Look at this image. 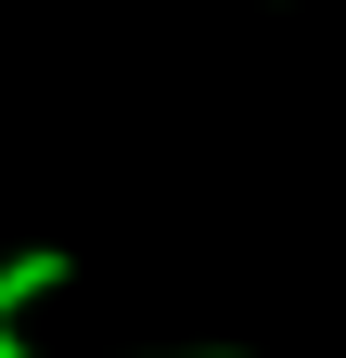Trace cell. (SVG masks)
<instances>
[{
	"label": "cell",
	"instance_id": "6da1fadb",
	"mask_svg": "<svg viewBox=\"0 0 346 358\" xmlns=\"http://www.w3.org/2000/svg\"><path fill=\"white\" fill-rule=\"evenodd\" d=\"M64 282H77V256H64V243H26V256H0V307H13V320H26L39 294H64Z\"/></svg>",
	"mask_w": 346,
	"mask_h": 358
},
{
	"label": "cell",
	"instance_id": "7a4b0ae2",
	"mask_svg": "<svg viewBox=\"0 0 346 358\" xmlns=\"http://www.w3.org/2000/svg\"><path fill=\"white\" fill-rule=\"evenodd\" d=\"M0 358H39V345H26V333H13V307H0Z\"/></svg>",
	"mask_w": 346,
	"mask_h": 358
}]
</instances>
